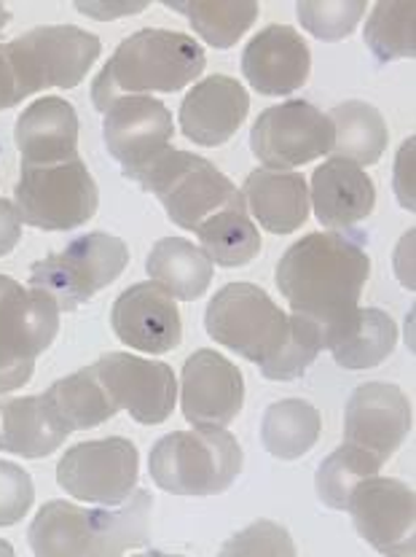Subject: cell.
Instances as JSON below:
<instances>
[{
    "instance_id": "cell-1",
    "label": "cell",
    "mask_w": 416,
    "mask_h": 557,
    "mask_svg": "<svg viewBox=\"0 0 416 557\" xmlns=\"http://www.w3.org/2000/svg\"><path fill=\"white\" fill-rule=\"evenodd\" d=\"M363 235L310 232L282 253L277 264L279 294L293 315L320 332L323 350L339 337L357 312V302L370 275Z\"/></svg>"
},
{
    "instance_id": "cell-2",
    "label": "cell",
    "mask_w": 416,
    "mask_h": 557,
    "mask_svg": "<svg viewBox=\"0 0 416 557\" xmlns=\"http://www.w3.org/2000/svg\"><path fill=\"white\" fill-rule=\"evenodd\" d=\"M204 65H207L204 49L191 36L148 27L124 38L108 65L97 73L92 102L97 111L105 113L122 98L146 92H180L202 76Z\"/></svg>"
},
{
    "instance_id": "cell-3",
    "label": "cell",
    "mask_w": 416,
    "mask_h": 557,
    "mask_svg": "<svg viewBox=\"0 0 416 557\" xmlns=\"http://www.w3.org/2000/svg\"><path fill=\"white\" fill-rule=\"evenodd\" d=\"M153 496L135 491L122 509H81L67 502H49L27 531L30 549L41 557H118L151 542L148 517Z\"/></svg>"
},
{
    "instance_id": "cell-4",
    "label": "cell",
    "mask_w": 416,
    "mask_h": 557,
    "mask_svg": "<svg viewBox=\"0 0 416 557\" xmlns=\"http://www.w3.org/2000/svg\"><path fill=\"white\" fill-rule=\"evenodd\" d=\"M148 471L173 496H218L242 474V447L224 429L178 431L153 445Z\"/></svg>"
},
{
    "instance_id": "cell-5",
    "label": "cell",
    "mask_w": 416,
    "mask_h": 557,
    "mask_svg": "<svg viewBox=\"0 0 416 557\" xmlns=\"http://www.w3.org/2000/svg\"><path fill=\"white\" fill-rule=\"evenodd\" d=\"M133 181L164 205L173 224L188 232H199L220 210L244 208L242 191L213 162L191 151H162Z\"/></svg>"
},
{
    "instance_id": "cell-6",
    "label": "cell",
    "mask_w": 416,
    "mask_h": 557,
    "mask_svg": "<svg viewBox=\"0 0 416 557\" xmlns=\"http://www.w3.org/2000/svg\"><path fill=\"white\" fill-rule=\"evenodd\" d=\"M290 326V315H285L269 294L253 283H229L215 294L204 312L210 337L261 369L282 354Z\"/></svg>"
},
{
    "instance_id": "cell-7",
    "label": "cell",
    "mask_w": 416,
    "mask_h": 557,
    "mask_svg": "<svg viewBox=\"0 0 416 557\" xmlns=\"http://www.w3.org/2000/svg\"><path fill=\"white\" fill-rule=\"evenodd\" d=\"M20 221L47 232H67L94 219L100 189L81 157L60 164H22L14 186Z\"/></svg>"
},
{
    "instance_id": "cell-8",
    "label": "cell",
    "mask_w": 416,
    "mask_h": 557,
    "mask_svg": "<svg viewBox=\"0 0 416 557\" xmlns=\"http://www.w3.org/2000/svg\"><path fill=\"white\" fill-rule=\"evenodd\" d=\"M3 47L22 100L41 89L78 87L102 54L100 38L76 25L33 27Z\"/></svg>"
},
{
    "instance_id": "cell-9",
    "label": "cell",
    "mask_w": 416,
    "mask_h": 557,
    "mask_svg": "<svg viewBox=\"0 0 416 557\" xmlns=\"http://www.w3.org/2000/svg\"><path fill=\"white\" fill-rule=\"evenodd\" d=\"M60 305L41 288L0 275V394L22 388L60 332Z\"/></svg>"
},
{
    "instance_id": "cell-10",
    "label": "cell",
    "mask_w": 416,
    "mask_h": 557,
    "mask_svg": "<svg viewBox=\"0 0 416 557\" xmlns=\"http://www.w3.org/2000/svg\"><path fill=\"white\" fill-rule=\"evenodd\" d=\"M127 264L129 248L122 237L111 232H89L62 251L36 261L30 270V288H41L62 312H73L118 281Z\"/></svg>"
},
{
    "instance_id": "cell-11",
    "label": "cell",
    "mask_w": 416,
    "mask_h": 557,
    "mask_svg": "<svg viewBox=\"0 0 416 557\" xmlns=\"http://www.w3.org/2000/svg\"><path fill=\"white\" fill-rule=\"evenodd\" d=\"M138 447L124 436L73 445L56 463V482L67 496L100 507H122L138 485Z\"/></svg>"
},
{
    "instance_id": "cell-12",
    "label": "cell",
    "mask_w": 416,
    "mask_h": 557,
    "mask_svg": "<svg viewBox=\"0 0 416 557\" xmlns=\"http://www.w3.org/2000/svg\"><path fill=\"white\" fill-rule=\"evenodd\" d=\"M250 146L266 170H290L315 162L333 149L328 113L306 100H288L266 108L250 129Z\"/></svg>"
},
{
    "instance_id": "cell-13",
    "label": "cell",
    "mask_w": 416,
    "mask_h": 557,
    "mask_svg": "<svg viewBox=\"0 0 416 557\" xmlns=\"http://www.w3.org/2000/svg\"><path fill=\"white\" fill-rule=\"evenodd\" d=\"M346 511H352L357 533L376 553L414 555L416 496L406 482L368 476L352 491Z\"/></svg>"
},
{
    "instance_id": "cell-14",
    "label": "cell",
    "mask_w": 416,
    "mask_h": 557,
    "mask_svg": "<svg viewBox=\"0 0 416 557\" xmlns=\"http://www.w3.org/2000/svg\"><path fill=\"white\" fill-rule=\"evenodd\" d=\"M173 113L162 100L135 95L113 102L102 119V138L108 153L122 164L124 175L135 178L146 164L162 151L169 149L173 140Z\"/></svg>"
},
{
    "instance_id": "cell-15",
    "label": "cell",
    "mask_w": 416,
    "mask_h": 557,
    "mask_svg": "<svg viewBox=\"0 0 416 557\" xmlns=\"http://www.w3.org/2000/svg\"><path fill=\"white\" fill-rule=\"evenodd\" d=\"M94 369L118 409H127L138 423L159 425L173 414L178 383L169 363L133 354H108Z\"/></svg>"
},
{
    "instance_id": "cell-16",
    "label": "cell",
    "mask_w": 416,
    "mask_h": 557,
    "mask_svg": "<svg viewBox=\"0 0 416 557\" xmlns=\"http://www.w3.org/2000/svg\"><path fill=\"white\" fill-rule=\"evenodd\" d=\"M412 425V401L398 385L366 383L346 401L344 440L381 463L395 456Z\"/></svg>"
},
{
    "instance_id": "cell-17",
    "label": "cell",
    "mask_w": 416,
    "mask_h": 557,
    "mask_svg": "<svg viewBox=\"0 0 416 557\" xmlns=\"http://www.w3.org/2000/svg\"><path fill=\"white\" fill-rule=\"evenodd\" d=\"M184 418L197 429H226L244 405V377L226 356L197 350L184 363Z\"/></svg>"
},
{
    "instance_id": "cell-18",
    "label": "cell",
    "mask_w": 416,
    "mask_h": 557,
    "mask_svg": "<svg viewBox=\"0 0 416 557\" xmlns=\"http://www.w3.org/2000/svg\"><path fill=\"white\" fill-rule=\"evenodd\" d=\"M116 337L142 354H169L184 339V321L175 299L156 283H135L118 294L111 310Z\"/></svg>"
},
{
    "instance_id": "cell-19",
    "label": "cell",
    "mask_w": 416,
    "mask_h": 557,
    "mask_svg": "<svg viewBox=\"0 0 416 557\" xmlns=\"http://www.w3.org/2000/svg\"><path fill=\"white\" fill-rule=\"evenodd\" d=\"M312 54L301 33L290 25H269L242 51V73L266 98L301 89L310 78Z\"/></svg>"
},
{
    "instance_id": "cell-20",
    "label": "cell",
    "mask_w": 416,
    "mask_h": 557,
    "mask_svg": "<svg viewBox=\"0 0 416 557\" xmlns=\"http://www.w3.org/2000/svg\"><path fill=\"white\" fill-rule=\"evenodd\" d=\"M250 111V95L237 78L215 73L199 82L180 102L178 122L184 135L197 146H224L237 135Z\"/></svg>"
},
{
    "instance_id": "cell-21",
    "label": "cell",
    "mask_w": 416,
    "mask_h": 557,
    "mask_svg": "<svg viewBox=\"0 0 416 557\" xmlns=\"http://www.w3.org/2000/svg\"><path fill=\"white\" fill-rule=\"evenodd\" d=\"M22 164H60L78 157V113L73 102L41 98L22 111L14 129Z\"/></svg>"
},
{
    "instance_id": "cell-22",
    "label": "cell",
    "mask_w": 416,
    "mask_h": 557,
    "mask_svg": "<svg viewBox=\"0 0 416 557\" xmlns=\"http://www.w3.org/2000/svg\"><path fill=\"white\" fill-rule=\"evenodd\" d=\"M315 215L330 232H346L368 219L376 205V186L370 175L346 159H328L312 175Z\"/></svg>"
},
{
    "instance_id": "cell-23",
    "label": "cell",
    "mask_w": 416,
    "mask_h": 557,
    "mask_svg": "<svg viewBox=\"0 0 416 557\" xmlns=\"http://www.w3.org/2000/svg\"><path fill=\"white\" fill-rule=\"evenodd\" d=\"M71 429L62 423L47 394L0 399V450L22 458H47L60 450Z\"/></svg>"
},
{
    "instance_id": "cell-24",
    "label": "cell",
    "mask_w": 416,
    "mask_h": 557,
    "mask_svg": "<svg viewBox=\"0 0 416 557\" xmlns=\"http://www.w3.org/2000/svg\"><path fill=\"white\" fill-rule=\"evenodd\" d=\"M244 208L272 235H293L310 215V189L301 173L253 170L242 186Z\"/></svg>"
},
{
    "instance_id": "cell-25",
    "label": "cell",
    "mask_w": 416,
    "mask_h": 557,
    "mask_svg": "<svg viewBox=\"0 0 416 557\" xmlns=\"http://www.w3.org/2000/svg\"><path fill=\"white\" fill-rule=\"evenodd\" d=\"M146 272L151 283L169 294L173 299H199L213 281V261L202 248L184 237H164L151 248L146 259Z\"/></svg>"
},
{
    "instance_id": "cell-26",
    "label": "cell",
    "mask_w": 416,
    "mask_h": 557,
    "mask_svg": "<svg viewBox=\"0 0 416 557\" xmlns=\"http://www.w3.org/2000/svg\"><path fill=\"white\" fill-rule=\"evenodd\" d=\"M333 124V149L330 157L352 164H376L387 151V122L370 102L346 100L328 113Z\"/></svg>"
},
{
    "instance_id": "cell-27",
    "label": "cell",
    "mask_w": 416,
    "mask_h": 557,
    "mask_svg": "<svg viewBox=\"0 0 416 557\" xmlns=\"http://www.w3.org/2000/svg\"><path fill=\"white\" fill-rule=\"evenodd\" d=\"M398 345V326L385 310H376V307H366L352 315V321L346 323L344 332L328 345V350L333 354L336 363L341 369H350V372H361V369H374L381 361L392 356Z\"/></svg>"
},
{
    "instance_id": "cell-28",
    "label": "cell",
    "mask_w": 416,
    "mask_h": 557,
    "mask_svg": "<svg viewBox=\"0 0 416 557\" xmlns=\"http://www.w3.org/2000/svg\"><path fill=\"white\" fill-rule=\"evenodd\" d=\"M323 431L320 412L304 399L275 401L261 420V442L279 460L304 458Z\"/></svg>"
},
{
    "instance_id": "cell-29",
    "label": "cell",
    "mask_w": 416,
    "mask_h": 557,
    "mask_svg": "<svg viewBox=\"0 0 416 557\" xmlns=\"http://www.w3.org/2000/svg\"><path fill=\"white\" fill-rule=\"evenodd\" d=\"M47 399L56 409L62 423L71 429V434L73 431H87L94 429V425H102L118 412V405L111 399L105 385H102L94 363L81 369V372L71 374V377L56 380L47 391Z\"/></svg>"
},
{
    "instance_id": "cell-30",
    "label": "cell",
    "mask_w": 416,
    "mask_h": 557,
    "mask_svg": "<svg viewBox=\"0 0 416 557\" xmlns=\"http://www.w3.org/2000/svg\"><path fill=\"white\" fill-rule=\"evenodd\" d=\"M197 235L202 251L218 267H244L261 251L259 226L248 215V208L220 210Z\"/></svg>"
},
{
    "instance_id": "cell-31",
    "label": "cell",
    "mask_w": 416,
    "mask_h": 557,
    "mask_svg": "<svg viewBox=\"0 0 416 557\" xmlns=\"http://www.w3.org/2000/svg\"><path fill=\"white\" fill-rule=\"evenodd\" d=\"M164 5L184 14L188 25L213 49H231L261 14L259 3H242V0L237 3H218V0L215 3H202V0L175 3V0H167Z\"/></svg>"
},
{
    "instance_id": "cell-32",
    "label": "cell",
    "mask_w": 416,
    "mask_h": 557,
    "mask_svg": "<svg viewBox=\"0 0 416 557\" xmlns=\"http://www.w3.org/2000/svg\"><path fill=\"white\" fill-rule=\"evenodd\" d=\"M381 466L385 463L376 460L370 453L344 442V445L336 447V450L323 460L320 469H317V496H320V502L328 509H346L352 491H355L363 480L379 474Z\"/></svg>"
},
{
    "instance_id": "cell-33",
    "label": "cell",
    "mask_w": 416,
    "mask_h": 557,
    "mask_svg": "<svg viewBox=\"0 0 416 557\" xmlns=\"http://www.w3.org/2000/svg\"><path fill=\"white\" fill-rule=\"evenodd\" d=\"M412 3H376L366 22V44L379 62L416 54Z\"/></svg>"
},
{
    "instance_id": "cell-34",
    "label": "cell",
    "mask_w": 416,
    "mask_h": 557,
    "mask_svg": "<svg viewBox=\"0 0 416 557\" xmlns=\"http://www.w3.org/2000/svg\"><path fill=\"white\" fill-rule=\"evenodd\" d=\"M295 14L304 30L320 41H341L355 33L357 22L366 14L363 0H301Z\"/></svg>"
},
{
    "instance_id": "cell-35",
    "label": "cell",
    "mask_w": 416,
    "mask_h": 557,
    "mask_svg": "<svg viewBox=\"0 0 416 557\" xmlns=\"http://www.w3.org/2000/svg\"><path fill=\"white\" fill-rule=\"evenodd\" d=\"M290 337L285 343L282 354L266 369H261L266 380H275V383H288V380L301 377L306 374V369L315 363V358L323 354V337L310 321L299 315H290Z\"/></svg>"
},
{
    "instance_id": "cell-36",
    "label": "cell",
    "mask_w": 416,
    "mask_h": 557,
    "mask_svg": "<svg viewBox=\"0 0 416 557\" xmlns=\"http://www.w3.org/2000/svg\"><path fill=\"white\" fill-rule=\"evenodd\" d=\"M220 555H244V557H255V555H295L293 539L290 533L285 531L282 525L269 520L253 522L250 528H244L242 533L231 539L229 544H224Z\"/></svg>"
},
{
    "instance_id": "cell-37",
    "label": "cell",
    "mask_w": 416,
    "mask_h": 557,
    "mask_svg": "<svg viewBox=\"0 0 416 557\" xmlns=\"http://www.w3.org/2000/svg\"><path fill=\"white\" fill-rule=\"evenodd\" d=\"M36 498L30 474L11 460H0V528L16 525Z\"/></svg>"
},
{
    "instance_id": "cell-38",
    "label": "cell",
    "mask_w": 416,
    "mask_h": 557,
    "mask_svg": "<svg viewBox=\"0 0 416 557\" xmlns=\"http://www.w3.org/2000/svg\"><path fill=\"white\" fill-rule=\"evenodd\" d=\"M22 237V221L14 202L0 200V256L11 253Z\"/></svg>"
},
{
    "instance_id": "cell-39",
    "label": "cell",
    "mask_w": 416,
    "mask_h": 557,
    "mask_svg": "<svg viewBox=\"0 0 416 557\" xmlns=\"http://www.w3.org/2000/svg\"><path fill=\"white\" fill-rule=\"evenodd\" d=\"M20 87H16L14 67H11L9 54H5V47L0 44V111H9V108L20 106Z\"/></svg>"
},
{
    "instance_id": "cell-40",
    "label": "cell",
    "mask_w": 416,
    "mask_h": 557,
    "mask_svg": "<svg viewBox=\"0 0 416 557\" xmlns=\"http://www.w3.org/2000/svg\"><path fill=\"white\" fill-rule=\"evenodd\" d=\"M408 144H412V138L403 144L401 149V157H398V168H395V191H398V200H401L403 208L414 210V184H412V164H408L406 170V151H408Z\"/></svg>"
},
{
    "instance_id": "cell-41",
    "label": "cell",
    "mask_w": 416,
    "mask_h": 557,
    "mask_svg": "<svg viewBox=\"0 0 416 557\" xmlns=\"http://www.w3.org/2000/svg\"><path fill=\"white\" fill-rule=\"evenodd\" d=\"M76 9L81 11V14H89V16H97V20H116V16H124V14H138V11L146 9V3H118V5H111V3H81L78 0Z\"/></svg>"
},
{
    "instance_id": "cell-42",
    "label": "cell",
    "mask_w": 416,
    "mask_h": 557,
    "mask_svg": "<svg viewBox=\"0 0 416 557\" xmlns=\"http://www.w3.org/2000/svg\"><path fill=\"white\" fill-rule=\"evenodd\" d=\"M9 22H11V11L0 3V33L5 30V25H9Z\"/></svg>"
},
{
    "instance_id": "cell-43",
    "label": "cell",
    "mask_w": 416,
    "mask_h": 557,
    "mask_svg": "<svg viewBox=\"0 0 416 557\" xmlns=\"http://www.w3.org/2000/svg\"><path fill=\"white\" fill-rule=\"evenodd\" d=\"M0 553H3V555H11V547H9V544H0Z\"/></svg>"
}]
</instances>
